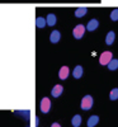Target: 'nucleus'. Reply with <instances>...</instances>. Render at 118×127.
I'll return each mask as SVG.
<instances>
[{
    "instance_id": "nucleus-10",
    "label": "nucleus",
    "mask_w": 118,
    "mask_h": 127,
    "mask_svg": "<svg viewBox=\"0 0 118 127\" xmlns=\"http://www.w3.org/2000/svg\"><path fill=\"white\" fill-rule=\"evenodd\" d=\"M98 122H99V117H98V116H91V117L88 120L87 125H88V127H94L95 125H98Z\"/></svg>"
},
{
    "instance_id": "nucleus-17",
    "label": "nucleus",
    "mask_w": 118,
    "mask_h": 127,
    "mask_svg": "<svg viewBox=\"0 0 118 127\" xmlns=\"http://www.w3.org/2000/svg\"><path fill=\"white\" fill-rule=\"evenodd\" d=\"M109 98H111V100H116V99H118V88H114V89L111 92Z\"/></svg>"
},
{
    "instance_id": "nucleus-6",
    "label": "nucleus",
    "mask_w": 118,
    "mask_h": 127,
    "mask_svg": "<svg viewBox=\"0 0 118 127\" xmlns=\"http://www.w3.org/2000/svg\"><path fill=\"white\" fill-rule=\"evenodd\" d=\"M62 90H63L62 85H60V84H57V85H55V87H53V89H52V92H51L52 97H55V98L60 97V95L62 94Z\"/></svg>"
},
{
    "instance_id": "nucleus-4",
    "label": "nucleus",
    "mask_w": 118,
    "mask_h": 127,
    "mask_svg": "<svg viewBox=\"0 0 118 127\" xmlns=\"http://www.w3.org/2000/svg\"><path fill=\"white\" fill-rule=\"evenodd\" d=\"M51 109V100L48 98H43L41 100V111L43 113H48Z\"/></svg>"
},
{
    "instance_id": "nucleus-18",
    "label": "nucleus",
    "mask_w": 118,
    "mask_h": 127,
    "mask_svg": "<svg viewBox=\"0 0 118 127\" xmlns=\"http://www.w3.org/2000/svg\"><path fill=\"white\" fill-rule=\"evenodd\" d=\"M111 19L112 20H118V9H114L111 13Z\"/></svg>"
},
{
    "instance_id": "nucleus-14",
    "label": "nucleus",
    "mask_w": 118,
    "mask_h": 127,
    "mask_svg": "<svg viewBox=\"0 0 118 127\" xmlns=\"http://www.w3.org/2000/svg\"><path fill=\"white\" fill-rule=\"evenodd\" d=\"M36 24H37V27H38V28H43V27L47 24V22H46V18L38 17V18L36 19Z\"/></svg>"
},
{
    "instance_id": "nucleus-13",
    "label": "nucleus",
    "mask_w": 118,
    "mask_h": 127,
    "mask_svg": "<svg viewBox=\"0 0 118 127\" xmlns=\"http://www.w3.org/2000/svg\"><path fill=\"white\" fill-rule=\"evenodd\" d=\"M114 38H116V34H114V32H109L108 34H107V37H105V43L107 45H112L113 42H114Z\"/></svg>"
},
{
    "instance_id": "nucleus-1",
    "label": "nucleus",
    "mask_w": 118,
    "mask_h": 127,
    "mask_svg": "<svg viewBox=\"0 0 118 127\" xmlns=\"http://www.w3.org/2000/svg\"><path fill=\"white\" fill-rule=\"evenodd\" d=\"M112 59H113V54H112V52L105 51V52H103V54L100 55L99 62L102 64V65H108V64L112 61Z\"/></svg>"
},
{
    "instance_id": "nucleus-16",
    "label": "nucleus",
    "mask_w": 118,
    "mask_h": 127,
    "mask_svg": "<svg viewBox=\"0 0 118 127\" xmlns=\"http://www.w3.org/2000/svg\"><path fill=\"white\" fill-rule=\"evenodd\" d=\"M107 66H108V69H109V70H112V71H113V70H117V69H118V60L112 59V61H111Z\"/></svg>"
},
{
    "instance_id": "nucleus-12",
    "label": "nucleus",
    "mask_w": 118,
    "mask_h": 127,
    "mask_svg": "<svg viewBox=\"0 0 118 127\" xmlns=\"http://www.w3.org/2000/svg\"><path fill=\"white\" fill-rule=\"evenodd\" d=\"M71 123H72L74 127H79L81 125V116L80 114H75L72 117V120H71Z\"/></svg>"
},
{
    "instance_id": "nucleus-19",
    "label": "nucleus",
    "mask_w": 118,
    "mask_h": 127,
    "mask_svg": "<svg viewBox=\"0 0 118 127\" xmlns=\"http://www.w3.org/2000/svg\"><path fill=\"white\" fill-rule=\"evenodd\" d=\"M51 127H61V125L57 123V122H55V123H52V125H51Z\"/></svg>"
},
{
    "instance_id": "nucleus-7",
    "label": "nucleus",
    "mask_w": 118,
    "mask_h": 127,
    "mask_svg": "<svg viewBox=\"0 0 118 127\" xmlns=\"http://www.w3.org/2000/svg\"><path fill=\"white\" fill-rule=\"evenodd\" d=\"M60 38H61V33H60L59 31H53V32H51L50 41L52 42V43H57V42L60 41Z\"/></svg>"
},
{
    "instance_id": "nucleus-3",
    "label": "nucleus",
    "mask_w": 118,
    "mask_h": 127,
    "mask_svg": "<svg viewBox=\"0 0 118 127\" xmlns=\"http://www.w3.org/2000/svg\"><path fill=\"white\" fill-rule=\"evenodd\" d=\"M93 107V98L90 95H85V97L81 99V108L84 111H88Z\"/></svg>"
},
{
    "instance_id": "nucleus-8",
    "label": "nucleus",
    "mask_w": 118,
    "mask_h": 127,
    "mask_svg": "<svg viewBox=\"0 0 118 127\" xmlns=\"http://www.w3.org/2000/svg\"><path fill=\"white\" fill-rule=\"evenodd\" d=\"M98 26H99V22L96 19H91L90 22L88 23V26H87V29L89 31V32H93V31H95L96 28H98Z\"/></svg>"
},
{
    "instance_id": "nucleus-15",
    "label": "nucleus",
    "mask_w": 118,
    "mask_h": 127,
    "mask_svg": "<svg viewBox=\"0 0 118 127\" xmlns=\"http://www.w3.org/2000/svg\"><path fill=\"white\" fill-rule=\"evenodd\" d=\"M72 75H74V78H76V79L81 78V75H83V67L81 66H76V67L74 69Z\"/></svg>"
},
{
    "instance_id": "nucleus-2",
    "label": "nucleus",
    "mask_w": 118,
    "mask_h": 127,
    "mask_svg": "<svg viewBox=\"0 0 118 127\" xmlns=\"http://www.w3.org/2000/svg\"><path fill=\"white\" fill-rule=\"evenodd\" d=\"M85 31H87V27L83 26V24H79V26H76V27L74 28V31H72V34H74V37L76 38V39H80V38L84 36Z\"/></svg>"
},
{
    "instance_id": "nucleus-11",
    "label": "nucleus",
    "mask_w": 118,
    "mask_h": 127,
    "mask_svg": "<svg viewBox=\"0 0 118 127\" xmlns=\"http://www.w3.org/2000/svg\"><path fill=\"white\" fill-rule=\"evenodd\" d=\"M87 13H88V9L85 8V6H83V8H78L76 10H75V17L81 18V17H84Z\"/></svg>"
},
{
    "instance_id": "nucleus-5",
    "label": "nucleus",
    "mask_w": 118,
    "mask_h": 127,
    "mask_svg": "<svg viewBox=\"0 0 118 127\" xmlns=\"http://www.w3.org/2000/svg\"><path fill=\"white\" fill-rule=\"evenodd\" d=\"M69 74H70V70H69V67H67V66H62V67L60 69L59 76H60V79H61V80H65V79H67Z\"/></svg>"
},
{
    "instance_id": "nucleus-9",
    "label": "nucleus",
    "mask_w": 118,
    "mask_h": 127,
    "mask_svg": "<svg viewBox=\"0 0 118 127\" xmlns=\"http://www.w3.org/2000/svg\"><path fill=\"white\" fill-rule=\"evenodd\" d=\"M56 20H57V18H56V15L53 14V13H50L47 15V18H46V22H47L48 26H55L56 24Z\"/></svg>"
}]
</instances>
